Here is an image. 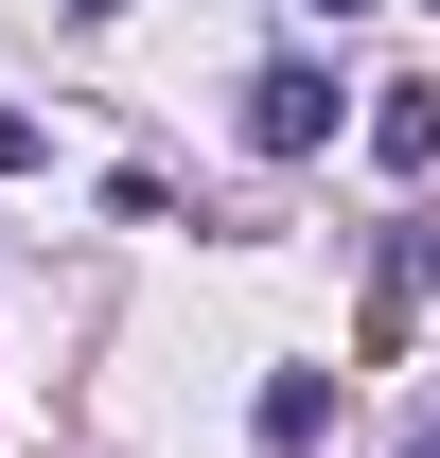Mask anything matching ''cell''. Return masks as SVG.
Masks as SVG:
<instances>
[{"label": "cell", "instance_id": "cell-1", "mask_svg": "<svg viewBox=\"0 0 440 458\" xmlns=\"http://www.w3.org/2000/svg\"><path fill=\"white\" fill-rule=\"evenodd\" d=\"M247 141H265V159H317V141H334V71L317 54H265V71H247Z\"/></svg>", "mask_w": 440, "mask_h": 458}, {"label": "cell", "instance_id": "cell-2", "mask_svg": "<svg viewBox=\"0 0 440 458\" xmlns=\"http://www.w3.org/2000/svg\"><path fill=\"white\" fill-rule=\"evenodd\" d=\"M370 159L387 176H440V89H387V106H370Z\"/></svg>", "mask_w": 440, "mask_h": 458}, {"label": "cell", "instance_id": "cell-3", "mask_svg": "<svg viewBox=\"0 0 440 458\" xmlns=\"http://www.w3.org/2000/svg\"><path fill=\"white\" fill-rule=\"evenodd\" d=\"M317 423H334V388H317V370H282V388H265V458H317Z\"/></svg>", "mask_w": 440, "mask_h": 458}, {"label": "cell", "instance_id": "cell-4", "mask_svg": "<svg viewBox=\"0 0 440 458\" xmlns=\"http://www.w3.org/2000/svg\"><path fill=\"white\" fill-rule=\"evenodd\" d=\"M36 159H54V123H36V106H0V176H36Z\"/></svg>", "mask_w": 440, "mask_h": 458}, {"label": "cell", "instance_id": "cell-5", "mask_svg": "<svg viewBox=\"0 0 440 458\" xmlns=\"http://www.w3.org/2000/svg\"><path fill=\"white\" fill-rule=\"evenodd\" d=\"M317 18H370V0H317Z\"/></svg>", "mask_w": 440, "mask_h": 458}, {"label": "cell", "instance_id": "cell-6", "mask_svg": "<svg viewBox=\"0 0 440 458\" xmlns=\"http://www.w3.org/2000/svg\"><path fill=\"white\" fill-rule=\"evenodd\" d=\"M71 18H123V0H71Z\"/></svg>", "mask_w": 440, "mask_h": 458}, {"label": "cell", "instance_id": "cell-7", "mask_svg": "<svg viewBox=\"0 0 440 458\" xmlns=\"http://www.w3.org/2000/svg\"><path fill=\"white\" fill-rule=\"evenodd\" d=\"M423 458H440V441H423Z\"/></svg>", "mask_w": 440, "mask_h": 458}]
</instances>
